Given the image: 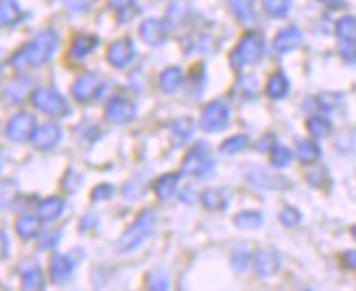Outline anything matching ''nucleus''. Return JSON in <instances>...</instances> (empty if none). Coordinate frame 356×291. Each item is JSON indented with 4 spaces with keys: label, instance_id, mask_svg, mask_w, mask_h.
<instances>
[{
    "label": "nucleus",
    "instance_id": "obj_9",
    "mask_svg": "<svg viewBox=\"0 0 356 291\" xmlns=\"http://www.w3.org/2000/svg\"><path fill=\"white\" fill-rule=\"evenodd\" d=\"M35 132V120L31 114H15L9 123H7V138L13 143H22L29 136H33Z\"/></svg>",
    "mask_w": 356,
    "mask_h": 291
},
{
    "label": "nucleus",
    "instance_id": "obj_13",
    "mask_svg": "<svg viewBox=\"0 0 356 291\" xmlns=\"http://www.w3.org/2000/svg\"><path fill=\"white\" fill-rule=\"evenodd\" d=\"M247 180H250L254 187L258 189H273V191H282V189H289L291 184L289 180L284 178H275L271 175L269 171H262V168H252L250 173H247Z\"/></svg>",
    "mask_w": 356,
    "mask_h": 291
},
{
    "label": "nucleus",
    "instance_id": "obj_40",
    "mask_svg": "<svg viewBox=\"0 0 356 291\" xmlns=\"http://www.w3.org/2000/svg\"><path fill=\"white\" fill-rule=\"evenodd\" d=\"M13 195H15V187H13V184H7V182L0 184V208H5L7 204H11Z\"/></svg>",
    "mask_w": 356,
    "mask_h": 291
},
{
    "label": "nucleus",
    "instance_id": "obj_39",
    "mask_svg": "<svg viewBox=\"0 0 356 291\" xmlns=\"http://www.w3.org/2000/svg\"><path fill=\"white\" fill-rule=\"evenodd\" d=\"M238 90L245 92L247 97H254L258 92V79H254V77H243L241 84H238Z\"/></svg>",
    "mask_w": 356,
    "mask_h": 291
},
{
    "label": "nucleus",
    "instance_id": "obj_20",
    "mask_svg": "<svg viewBox=\"0 0 356 291\" xmlns=\"http://www.w3.org/2000/svg\"><path fill=\"white\" fill-rule=\"evenodd\" d=\"M201 204H204L208 210H225L227 204H229V199H227V193L221 191V189H208L201 193Z\"/></svg>",
    "mask_w": 356,
    "mask_h": 291
},
{
    "label": "nucleus",
    "instance_id": "obj_36",
    "mask_svg": "<svg viewBox=\"0 0 356 291\" xmlns=\"http://www.w3.org/2000/svg\"><path fill=\"white\" fill-rule=\"evenodd\" d=\"M147 285H149V289L164 291V289L171 287V281H168V276L162 269H158V272H153V274L147 276Z\"/></svg>",
    "mask_w": 356,
    "mask_h": 291
},
{
    "label": "nucleus",
    "instance_id": "obj_4",
    "mask_svg": "<svg viewBox=\"0 0 356 291\" xmlns=\"http://www.w3.org/2000/svg\"><path fill=\"white\" fill-rule=\"evenodd\" d=\"M214 171V160L210 156V145L208 143H197L186 153L181 162V173L188 178H210Z\"/></svg>",
    "mask_w": 356,
    "mask_h": 291
},
{
    "label": "nucleus",
    "instance_id": "obj_27",
    "mask_svg": "<svg viewBox=\"0 0 356 291\" xmlns=\"http://www.w3.org/2000/svg\"><path fill=\"white\" fill-rule=\"evenodd\" d=\"M40 223H42L40 217H33V214H24V217H20L18 223H15V230H18V235L22 239H33V237L40 235Z\"/></svg>",
    "mask_w": 356,
    "mask_h": 291
},
{
    "label": "nucleus",
    "instance_id": "obj_7",
    "mask_svg": "<svg viewBox=\"0 0 356 291\" xmlns=\"http://www.w3.org/2000/svg\"><path fill=\"white\" fill-rule=\"evenodd\" d=\"M302 42H304L302 29L296 26V24H291V26H284V29H280V31L275 33V38H273V49H275L277 53H282V55H284V53H291V51L300 49Z\"/></svg>",
    "mask_w": 356,
    "mask_h": 291
},
{
    "label": "nucleus",
    "instance_id": "obj_8",
    "mask_svg": "<svg viewBox=\"0 0 356 291\" xmlns=\"http://www.w3.org/2000/svg\"><path fill=\"white\" fill-rule=\"evenodd\" d=\"M105 116L114 125H125L136 116V105L129 99H122V97H114L105 107Z\"/></svg>",
    "mask_w": 356,
    "mask_h": 291
},
{
    "label": "nucleus",
    "instance_id": "obj_22",
    "mask_svg": "<svg viewBox=\"0 0 356 291\" xmlns=\"http://www.w3.org/2000/svg\"><path fill=\"white\" fill-rule=\"evenodd\" d=\"M61 212H64V199H59V197L44 199V202L40 204V208H38V214H40L42 221H55Z\"/></svg>",
    "mask_w": 356,
    "mask_h": 291
},
{
    "label": "nucleus",
    "instance_id": "obj_10",
    "mask_svg": "<svg viewBox=\"0 0 356 291\" xmlns=\"http://www.w3.org/2000/svg\"><path fill=\"white\" fill-rule=\"evenodd\" d=\"M134 57H136V49H134L131 40H118L107 49V61L118 70L127 68L134 61Z\"/></svg>",
    "mask_w": 356,
    "mask_h": 291
},
{
    "label": "nucleus",
    "instance_id": "obj_32",
    "mask_svg": "<svg viewBox=\"0 0 356 291\" xmlns=\"http://www.w3.org/2000/svg\"><path fill=\"white\" fill-rule=\"evenodd\" d=\"M334 33L339 40H356V18L354 15H343L341 20H337Z\"/></svg>",
    "mask_w": 356,
    "mask_h": 291
},
{
    "label": "nucleus",
    "instance_id": "obj_31",
    "mask_svg": "<svg viewBox=\"0 0 356 291\" xmlns=\"http://www.w3.org/2000/svg\"><path fill=\"white\" fill-rule=\"evenodd\" d=\"M247 145H250V138H247L245 134H236V136L225 138L219 149H221V153H225V156H234V153L243 151Z\"/></svg>",
    "mask_w": 356,
    "mask_h": 291
},
{
    "label": "nucleus",
    "instance_id": "obj_25",
    "mask_svg": "<svg viewBox=\"0 0 356 291\" xmlns=\"http://www.w3.org/2000/svg\"><path fill=\"white\" fill-rule=\"evenodd\" d=\"M262 9L269 15V18H286L293 9V0H262Z\"/></svg>",
    "mask_w": 356,
    "mask_h": 291
},
{
    "label": "nucleus",
    "instance_id": "obj_29",
    "mask_svg": "<svg viewBox=\"0 0 356 291\" xmlns=\"http://www.w3.org/2000/svg\"><path fill=\"white\" fill-rule=\"evenodd\" d=\"M306 127L313 138H326L332 134V123L326 116H311L306 123Z\"/></svg>",
    "mask_w": 356,
    "mask_h": 291
},
{
    "label": "nucleus",
    "instance_id": "obj_6",
    "mask_svg": "<svg viewBox=\"0 0 356 291\" xmlns=\"http://www.w3.org/2000/svg\"><path fill=\"white\" fill-rule=\"evenodd\" d=\"M33 105L44 114H51V116H64L70 112L66 99L55 90H38L33 95Z\"/></svg>",
    "mask_w": 356,
    "mask_h": 291
},
{
    "label": "nucleus",
    "instance_id": "obj_42",
    "mask_svg": "<svg viewBox=\"0 0 356 291\" xmlns=\"http://www.w3.org/2000/svg\"><path fill=\"white\" fill-rule=\"evenodd\" d=\"M339 99L337 95H321L319 99H317V103H319V107L321 110H332V107H337L339 105Z\"/></svg>",
    "mask_w": 356,
    "mask_h": 291
},
{
    "label": "nucleus",
    "instance_id": "obj_48",
    "mask_svg": "<svg viewBox=\"0 0 356 291\" xmlns=\"http://www.w3.org/2000/svg\"><path fill=\"white\" fill-rule=\"evenodd\" d=\"M57 239H59L57 233H53V237H44V239H42V248H51V245H53Z\"/></svg>",
    "mask_w": 356,
    "mask_h": 291
},
{
    "label": "nucleus",
    "instance_id": "obj_35",
    "mask_svg": "<svg viewBox=\"0 0 356 291\" xmlns=\"http://www.w3.org/2000/svg\"><path fill=\"white\" fill-rule=\"evenodd\" d=\"M250 263H252V254L245 252V250H236L229 256V265L234 272H245L247 267H250Z\"/></svg>",
    "mask_w": 356,
    "mask_h": 291
},
{
    "label": "nucleus",
    "instance_id": "obj_1",
    "mask_svg": "<svg viewBox=\"0 0 356 291\" xmlns=\"http://www.w3.org/2000/svg\"><path fill=\"white\" fill-rule=\"evenodd\" d=\"M57 49V36L55 31H42L29 44H24L22 49L11 57V66L24 70V68H35L46 64Z\"/></svg>",
    "mask_w": 356,
    "mask_h": 291
},
{
    "label": "nucleus",
    "instance_id": "obj_3",
    "mask_svg": "<svg viewBox=\"0 0 356 291\" xmlns=\"http://www.w3.org/2000/svg\"><path fill=\"white\" fill-rule=\"evenodd\" d=\"M153 228H156V212H153V210H143L140 217L136 219V223L127 230L125 235L120 237L118 250L120 252H131L136 248H140V245L151 237Z\"/></svg>",
    "mask_w": 356,
    "mask_h": 291
},
{
    "label": "nucleus",
    "instance_id": "obj_17",
    "mask_svg": "<svg viewBox=\"0 0 356 291\" xmlns=\"http://www.w3.org/2000/svg\"><path fill=\"white\" fill-rule=\"evenodd\" d=\"M227 5H229L232 13H234L243 24H254L256 0H227Z\"/></svg>",
    "mask_w": 356,
    "mask_h": 291
},
{
    "label": "nucleus",
    "instance_id": "obj_19",
    "mask_svg": "<svg viewBox=\"0 0 356 291\" xmlns=\"http://www.w3.org/2000/svg\"><path fill=\"white\" fill-rule=\"evenodd\" d=\"M181 86H184V70L181 68L171 66V68L162 70V74H160V88H162V92L173 95V92H177Z\"/></svg>",
    "mask_w": 356,
    "mask_h": 291
},
{
    "label": "nucleus",
    "instance_id": "obj_28",
    "mask_svg": "<svg viewBox=\"0 0 356 291\" xmlns=\"http://www.w3.org/2000/svg\"><path fill=\"white\" fill-rule=\"evenodd\" d=\"M321 158V149L315 141H302L298 147V160L302 164H315Z\"/></svg>",
    "mask_w": 356,
    "mask_h": 291
},
{
    "label": "nucleus",
    "instance_id": "obj_43",
    "mask_svg": "<svg viewBox=\"0 0 356 291\" xmlns=\"http://www.w3.org/2000/svg\"><path fill=\"white\" fill-rule=\"evenodd\" d=\"M343 265L356 272V250H348V252H343Z\"/></svg>",
    "mask_w": 356,
    "mask_h": 291
},
{
    "label": "nucleus",
    "instance_id": "obj_33",
    "mask_svg": "<svg viewBox=\"0 0 356 291\" xmlns=\"http://www.w3.org/2000/svg\"><path fill=\"white\" fill-rule=\"evenodd\" d=\"M269 158H271V166H273V168H284V166L291 164L293 153H291V149L284 147V145H273V147H271V153H269Z\"/></svg>",
    "mask_w": 356,
    "mask_h": 291
},
{
    "label": "nucleus",
    "instance_id": "obj_21",
    "mask_svg": "<svg viewBox=\"0 0 356 291\" xmlns=\"http://www.w3.org/2000/svg\"><path fill=\"white\" fill-rule=\"evenodd\" d=\"M72 274V263L68 256H61V254H55L53 260H51V278L55 283H64L70 278Z\"/></svg>",
    "mask_w": 356,
    "mask_h": 291
},
{
    "label": "nucleus",
    "instance_id": "obj_46",
    "mask_svg": "<svg viewBox=\"0 0 356 291\" xmlns=\"http://www.w3.org/2000/svg\"><path fill=\"white\" fill-rule=\"evenodd\" d=\"M319 3H323V5L330 7V9H341L346 5V0H319Z\"/></svg>",
    "mask_w": 356,
    "mask_h": 291
},
{
    "label": "nucleus",
    "instance_id": "obj_45",
    "mask_svg": "<svg viewBox=\"0 0 356 291\" xmlns=\"http://www.w3.org/2000/svg\"><path fill=\"white\" fill-rule=\"evenodd\" d=\"M131 3H134V0H110L112 9H116V11H122V9L131 7Z\"/></svg>",
    "mask_w": 356,
    "mask_h": 291
},
{
    "label": "nucleus",
    "instance_id": "obj_14",
    "mask_svg": "<svg viewBox=\"0 0 356 291\" xmlns=\"http://www.w3.org/2000/svg\"><path fill=\"white\" fill-rule=\"evenodd\" d=\"M97 90H99V74H95V72L81 74L79 79L72 84V95L76 101H81V103H86L95 97Z\"/></svg>",
    "mask_w": 356,
    "mask_h": 291
},
{
    "label": "nucleus",
    "instance_id": "obj_15",
    "mask_svg": "<svg viewBox=\"0 0 356 291\" xmlns=\"http://www.w3.org/2000/svg\"><path fill=\"white\" fill-rule=\"evenodd\" d=\"M31 141H33V145L38 149H53L61 141V129L57 125H53V123H46V125H42L33 132Z\"/></svg>",
    "mask_w": 356,
    "mask_h": 291
},
{
    "label": "nucleus",
    "instance_id": "obj_18",
    "mask_svg": "<svg viewBox=\"0 0 356 291\" xmlns=\"http://www.w3.org/2000/svg\"><path fill=\"white\" fill-rule=\"evenodd\" d=\"M177 187H179V175L177 173H168V175H162L153 191H156L160 202H168V199H173V195L177 193Z\"/></svg>",
    "mask_w": 356,
    "mask_h": 291
},
{
    "label": "nucleus",
    "instance_id": "obj_38",
    "mask_svg": "<svg viewBox=\"0 0 356 291\" xmlns=\"http://www.w3.org/2000/svg\"><path fill=\"white\" fill-rule=\"evenodd\" d=\"M280 221H282V226L293 228V226H298L302 221V212L298 208H293V206H286V208L280 210Z\"/></svg>",
    "mask_w": 356,
    "mask_h": 291
},
{
    "label": "nucleus",
    "instance_id": "obj_23",
    "mask_svg": "<svg viewBox=\"0 0 356 291\" xmlns=\"http://www.w3.org/2000/svg\"><path fill=\"white\" fill-rule=\"evenodd\" d=\"M22 15L24 13L18 5V0H0V24L13 26Z\"/></svg>",
    "mask_w": 356,
    "mask_h": 291
},
{
    "label": "nucleus",
    "instance_id": "obj_16",
    "mask_svg": "<svg viewBox=\"0 0 356 291\" xmlns=\"http://www.w3.org/2000/svg\"><path fill=\"white\" fill-rule=\"evenodd\" d=\"M265 90H267V97L269 99H273V101H280V99H284L286 95H289V90H291V81H289V77L282 72V70H277V72H273L269 79H267V86H265Z\"/></svg>",
    "mask_w": 356,
    "mask_h": 291
},
{
    "label": "nucleus",
    "instance_id": "obj_41",
    "mask_svg": "<svg viewBox=\"0 0 356 291\" xmlns=\"http://www.w3.org/2000/svg\"><path fill=\"white\" fill-rule=\"evenodd\" d=\"M112 195H114V189L110 184H101V187L92 191V199H95V202H105V199H110Z\"/></svg>",
    "mask_w": 356,
    "mask_h": 291
},
{
    "label": "nucleus",
    "instance_id": "obj_47",
    "mask_svg": "<svg viewBox=\"0 0 356 291\" xmlns=\"http://www.w3.org/2000/svg\"><path fill=\"white\" fill-rule=\"evenodd\" d=\"M267 143H273V136L271 134H267L265 138H262V141H258V151H267V149H271V147H267Z\"/></svg>",
    "mask_w": 356,
    "mask_h": 291
},
{
    "label": "nucleus",
    "instance_id": "obj_5",
    "mask_svg": "<svg viewBox=\"0 0 356 291\" xmlns=\"http://www.w3.org/2000/svg\"><path fill=\"white\" fill-rule=\"evenodd\" d=\"M227 125H229V107L225 101L214 99L204 105V112H201V127H204V132L216 134L223 132Z\"/></svg>",
    "mask_w": 356,
    "mask_h": 291
},
{
    "label": "nucleus",
    "instance_id": "obj_37",
    "mask_svg": "<svg viewBox=\"0 0 356 291\" xmlns=\"http://www.w3.org/2000/svg\"><path fill=\"white\" fill-rule=\"evenodd\" d=\"M337 51L343 61H348V64H356V40H341Z\"/></svg>",
    "mask_w": 356,
    "mask_h": 291
},
{
    "label": "nucleus",
    "instance_id": "obj_11",
    "mask_svg": "<svg viewBox=\"0 0 356 291\" xmlns=\"http://www.w3.org/2000/svg\"><path fill=\"white\" fill-rule=\"evenodd\" d=\"M252 267L260 278H271L280 269V256L271 250H260L252 256Z\"/></svg>",
    "mask_w": 356,
    "mask_h": 291
},
{
    "label": "nucleus",
    "instance_id": "obj_2",
    "mask_svg": "<svg viewBox=\"0 0 356 291\" xmlns=\"http://www.w3.org/2000/svg\"><path fill=\"white\" fill-rule=\"evenodd\" d=\"M265 55V38L260 33H247L243 40L234 46V51L229 53V64L234 70H245L247 66H254Z\"/></svg>",
    "mask_w": 356,
    "mask_h": 291
},
{
    "label": "nucleus",
    "instance_id": "obj_30",
    "mask_svg": "<svg viewBox=\"0 0 356 291\" xmlns=\"http://www.w3.org/2000/svg\"><path fill=\"white\" fill-rule=\"evenodd\" d=\"M195 134V123L193 118H179L173 123V138H175V143L184 145V143H188L191 138Z\"/></svg>",
    "mask_w": 356,
    "mask_h": 291
},
{
    "label": "nucleus",
    "instance_id": "obj_12",
    "mask_svg": "<svg viewBox=\"0 0 356 291\" xmlns=\"http://www.w3.org/2000/svg\"><path fill=\"white\" fill-rule=\"evenodd\" d=\"M140 38L151 46H162L168 38V24L158 18H149L140 24Z\"/></svg>",
    "mask_w": 356,
    "mask_h": 291
},
{
    "label": "nucleus",
    "instance_id": "obj_44",
    "mask_svg": "<svg viewBox=\"0 0 356 291\" xmlns=\"http://www.w3.org/2000/svg\"><path fill=\"white\" fill-rule=\"evenodd\" d=\"M7 254H9V239L5 233H0V260H3Z\"/></svg>",
    "mask_w": 356,
    "mask_h": 291
},
{
    "label": "nucleus",
    "instance_id": "obj_34",
    "mask_svg": "<svg viewBox=\"0 0 356 291\" xmlns=\"http://www.w3.org/2000/svg\"><path fill=\"white\" fill-rule=\"evenodd\" d=\"M44 285V276L38 267H31L22 274V287L24 289H42Z\"/></svg>",
    "mask_w": 356,
    "mask_h": 291
},
{
    "label": "nucleus",
    "instance_id": "obj_49",
    "mask_svg": "<svg viewBox=\"0 0 356 291\" xmlns=\"http://www.w3.org/2000/svg\"><path fill=\"white\" fill-rule=\"evenodd\" d=\"M352 237H354V239H356V226H354V228H352Z\"/></svg>",
    "mask_w": 356,
    "mask_h": 291
},
{
    "label": "nucleus",
    "instance_id": "obj_24",
    "mask_svg": "<svg viewBox=\"0 0 356 291\" xmlns=\"http://www.w3.org/2000/svg\"><path fill=\"white\" fill-rule=\"evenodd\" d=\"M265 223V217H262L260 210H241L234 217V226L241 230H256Z\"/></svg>",
    "mask_w": 356,
    "mask_h": 291
},
{
    "label": "nucleus",
    "instance_id": "obj_26",
    "mask_svg": "<svg viewBox=\"0 0 356 291\" xmlns=\"http://www.w3.org/2000/svg\"><path fill=\"white\" fill-rule=\"evenodd\" d=\"M97 44H99V40L95 36H79L74 40L72 49H70V57L72 59H83L86 55H90L92 51L97 49Z\"/></svg>",
    "mask_w": 356,
    "mask_h": 291
}]
</instances>
